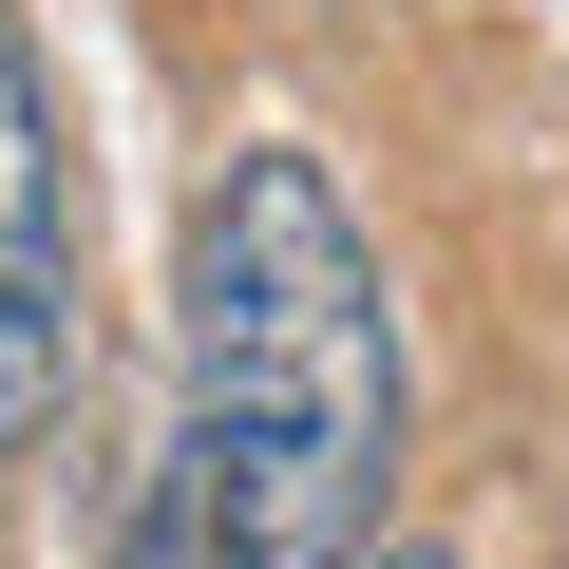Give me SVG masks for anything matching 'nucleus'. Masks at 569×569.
I'll return each mask as SVG.
<instances>
[{
    "instance_id": "1",
    "label": "nucleus",
    "mask_w": 569,
    "mask_h": 569,
    "mask_svg": "<svg viewBox=\"0 0 569 569\" xmlns=\"http://www.w3.org/2000/svg\"><path fill=\"white\" fill-rule=\"evenodd\" d=\"M171 305H190L171 323L190 342L171 493H190L209 569H361L399 512V284H380V228L342 209V171L247 133L190 190Z\"/></svg>"
},
{
    "instance_id": "2",
    "label": "nucleus",
    "mask_w": 569,
    "mask_h": 569,
    "mask_svg": "<svg viewBox=\"0 0 569 569\" xmlns=\"http://www.w3.org/2000/svg\"><path fill=\"white\" fill-rule=\"evenodd\" d=\"M58 399H77V152H58L20 0H0V456L58 437Z\"/></svg>"
},
{
    "instance_id": "3",
    "label": "nucleus",
    "mask_w": 569,
    "mask_h": 569,
    "mask_svg": "<svg viewBox=\"0 0 569 569\" xmlns=\"http://www.w3.org/2000/svg\"><path fill=\"white\" fill-rule=\"evenodd\" d=\"M361 569H456V550H418V531H380V550H361Z\"/></svg>"
}]
</instances>
